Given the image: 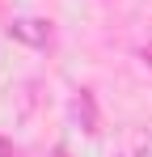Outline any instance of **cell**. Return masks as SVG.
<instances>
[{"label":"cell","instance_id":"1","mask_svg":"<svg viewBox=\"0 0 152 157\" xmlns=\"http://www.w3.org/2000/svg\"><path fill=\"white\" fill-rule=\"evenodd\" d=\"M9 38L30 43V47H47L51 43V26L47 21H34V17H17V21H9Z\"/></svg>","mask_w":152,"mask_h":157},{"label":"cell","instance_id":"2","mask_svg":"<svg viewBox=\"0 0 152 157\" xmlns=\"http://www.w3.org/2000/svg\"><path fill=\"white\" fill-rule=\"evenodd\" d=\"M72 115L80 119V128L89 132V136H97V132H101V119H97V102H93V94H89V89H80V94L72 98Z\"/></svg>","mask_w":152,"mask_h":157},{"label":"cell","instance_id":"3","mask_svg":"<svg viewBox=\"0 0 152 157\" xmlns=\"http://www.w3.org/2000/svg\"><path fill=\"white\" fill-rule=\"evenodd\" d=\"M144 59H148V68H152V51H144Z\"/></svg>","mask_w":152,"mask_h":157},{"label":"cell","instance_id":"4","mask_svg":"<svg viewBox=\"0 0 152 157\" xmlns=\"http://www.w3.org/2000/svg\"><path fill=\"white\" fill-rule=\"evenodd\" d=\"M55 157H68V153H63V149H55Z\"/></svg>","mask_w":152,"mask_h":157}]
</instances>
